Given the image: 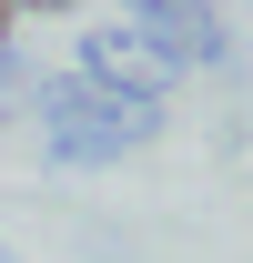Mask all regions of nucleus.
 <instances>
[{
    "instance_id": "1",
    "label": "nucleus",
    "mask_w": 253,
    "mask_h": 263,
    "mask_svg": "<svg viewBox=\"0 0 253 263\" xmlns=\"http://www.w3.org/2000/svg\"><path fill=\"white\" fill-rule=\"evenodd\" d=\"M142 132H152V101H122V91H101V81H61V91H51V142H61L71 162L122 152Z\"/></svg>"
},
{
    "instance_id": "2",
    "label": "nucleus",
    "mask_w": 253,
    "mask_h": 263,
    "mask_svg": "<svg viewBox=\"0 0 253 263\" xmlns=\"http://www.w3.org/2000/svg\"><path fill=\"white\" fill-rule=\"evenodd\" d=\"M203 10H213V0H132V31L183 71V61H203V51H213V21H203Z\"/></svg>"
},
{
    "instance_id": "3",
    "label": "nucleus",
    "mask_w": 253,
    "mask_h": 263,
    "mask_svg": "<svg viewBox=\"0 0 253 263\" xmlns=\"http://www.w3.org/2000/svg\"><path fill=\"white\" fill-rule=\"evenodd\" d=\"M92 81H132V91H152V81H172V61H162L142 31H92Z\"/></svg>"
},
{
    "instance_id": "4",
    "label": "nucleus",
    "mask_w": 253,
    "mask_h": 263,
    "mask_svg": "<svg viewBox=\"0 0 253 263\" xmlns=\"http://www.w3.org/2000/svg\"><path fill=\"white\" fill-rule=\"evenodd\" d=\"M10 10H81V0H10Z\"/></svg>"
},
{
    "instance_id": "5",
    "label": "nucleus",
    "mask_w": 253,
    "mask_h": 263,
    "mask_svg": "<svg viewBox=\"0 0 253 263\" xmlns=\"http://www.w3.org/2000/svg\"><path fill=\"white\" fill-rule=\"evenodd\" d=\"M0 31H10V0H0Z\"/></svg>"
}]
</instances>
